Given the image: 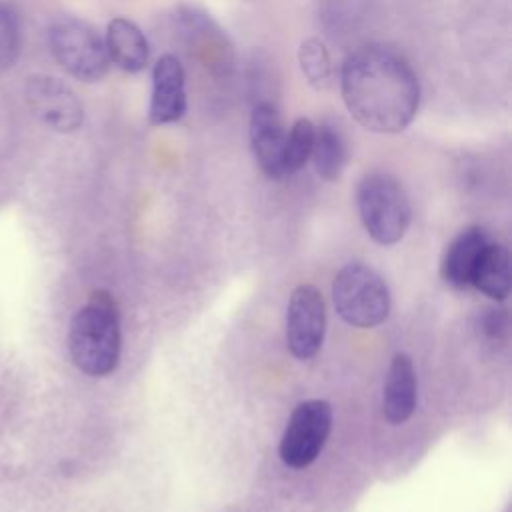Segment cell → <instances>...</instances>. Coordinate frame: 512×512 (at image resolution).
Returning a JSON list of instances; mask_svg holds the SVG:
<instances>
[{
	"mask_svg": "<svg viewBox=\"0 0 512 512\" xmlns=\"http://www.w3.org/2000/svg\"><path fill=\"white\" fill-rule=\"evenodd\" d=\"M340 94L352 118L376 134L404 132L420 106V82L410 62L392 46L376 42L346 56Z\"/></svg>",
	"mask_w": 512,
	"mask_h": 512,
	"instance_id": "1",
	"label": "cell"
},
{
	"mask_svg": "<svg viewBox=\"0 0 512 512\" xmlns=\"http://www.w3.org/2000/svg\"><path fill=\"white\" fill-rule=\"evenodd\" d=\"M72 362L88 376L110 374L120 360V312L108 290H94L70 322Z\"/></svg>",
	"mask_w": 512,
	"mask_h": 512,
	"instance_id": "2",
	"label": "cell"
},
{
	"mask_svg": "<svg viewBox=\"0 0 512 512\" xmlns=\"http://www.w3.org/2000/svg\"><path fill=\"white\" fill-rule=\"evenodd\" d=\"M356 204L374 242L390 246L402 240L410 226V200L400 180L386 172L364 174L356 186Z\"/></svg>",
	"mask_w": 512,
	"mask_h": 512,
	"instance_id": "3",
	"label": "cell"
},
{
	"mask_svg": "<svg viewBox=\"0 0 512 512\" xmlns=\"http://www.w3.org/2000/svg\"><path fill=\"white\" fill-rule=\"evenodd\" d=\"M332 300L340 318L358 328L378 326L390 312V292L384 278L362 262H350L336 274Z\"/></svg>",
	"mask_w": 512,
	"mask_h": 512,
	"instance_id": "4",
	"label": "cell"
},
{
	"mask_svg": "<svg viewBox=\"0 0 512 512\" xmlns=\"http://www.w3.org/2000/svg\"><path fill=\"white\" fill-rule=\"evenodd\" d=\"M48 42L56 62L76 80L98 82L106 76L110 60L104 38L76 16H58L48 30Z\"/></svg>",
	"mask_w": 512,
	"mask_h": 512,
	"instance_id": "5",
	"label": "cell"
},
{
	"mask_svg": "<svg viewBox=\"0 0 512 512\" xmlns=\"http://www.w3.org/2000/svg\"><path fill=\"white\" fill-rule=\"evenodd\" d=\"M178 36L190 56L216 80H228L236 70V52L226 30L202 8L182 4L174 14Z\"/></svg>",
	"mask_w": 512,
	"mask_h": 512,
	"instance_id": "6",
	"label": "cell"
},
{
	"mask_svg": "<svg viewBox=\"0 0 512 512\" xmlns=\"http://www.w3.org/2000/svg\"><path fill=\"white\" fill-rule=\"evenodd\" d=\"M332 428V408L326 400L300 402L282 432L280 458L290 468H306L322 452Z\"/></svg>",
	"mask_w": 512,
	"mask_h": 512,
	"instance_id": "7",
	"label": "cell"
},
{
	"mask_svg": "<svg viewBox=\"0 0 512 512\" xmlns=\"http://www.w3.org/2000/svg\"><path fill=\"white\" fill-rule=\"evenodd\" d=\"M326 332V304L320 290L312 284H300L292 290L286 308V344L288 350L308 360L318 354Z\"/></svg>",
	"mask_w": 512,
	"mask_h": 512,
	"instance_id": "8",
	"label": "cell"
},
{
	"mask_svg": "<svg viewBox=\"0 0 512 512\" xmlns=\"http://www.w3.org/2000/svg\"><path fill=\"white\" fill-rule=\"evenodd\" d=\"M24 98L34 116L56 132H76L84 122L80 98L66 82L54 76H30L24 86Z\"/></svg>",
	"mask_w": 512,
	"mask_h": 512,
	"instance_id": "9",
	"label": "cell"
},
{
	"mask_svg": "<svg viewBox=\"0 0 512 512\" xmlns=\"http://www.w3.org/2000/svg\"><path fill=\"white\" fill-rule=\"evenodd\" d=\"M286 126L272 100H256L250 112L248 136L256 164L268 178H284Z\"/></svg>",
	"mask_w": 512,
	"mask_h": 512,
	"instance_id": "10",
	"label": "cell"
},
{
	"mask_svg": "<svg viewBox=\"0 0 512 512\" xmlns=\"http://www.w3.org/2000/svg\"><path fill=\"white\" fill-rule=\"evenodd\" d=\"M186 108H188V100H186L184 66L174 54H164L156 60L152 68L148 122L152 126L176 124L184 118Z\"/></svg>",
	"mask_w": 512,
	"mask_h": 512,
	"instance_id": "11",
	"label": "cell"
},
{
	"mask_svg": "<svg viewBox=\"0 0 512 512\" xmlns=\"http://www.w3.org/2000/svg\"><path fill=\"white\" fill-rule=\"evenodd\" d=\"M416 402H418V378H416L412 358L404 352H396L384 382L382 412L388 422L402 424L412 416Z\"/></svg>",
	"mask_w": 512,
	"mask_h": 512,
	"instance_id": "12",
	"label": "cell"
},
{
	"mask_svg": "<svg viewBox=\"0 0 512 512\" xmlns=\"http://www.w3.org/2000/svg\"><path fill=\"white\" fill-rule=\"evenodd\" d=\"M490 242V234L480 226H470L462 230L446 248L440 274L442 280L452 288H468L472 282V274L476 264Z\"/></svg>",
	"mask_w": 512,
	"mask_h": 512,
	"instance_id": "13",
	"label": "cell"
},
{
	"mask_svg": "<svg viewBox=\"0 0 512 512\" xmlns=\"http://www.w3.org/2000/svg\"><path fill=\"white\" fill-rule=\"evenodd\" d=\"M104 46L110 64L118 66L128 74H138L146 68L150 46L144 32L136 22L124 16H116L108 22Z\"/></svg>",
	"mask_w": 512,
	"mask_h": 512,
	"instance_id": "14",
	"label": "cell"
},
{
	"mask_svg": "<svg viewBox=\"0 0 512 512\" xmlns=\"http://www.w3.org/2000/svg\"><path fill=\"white\" fill-rule=\"evenodd\" d=\"M310 160L322 180L334 182L342 176L348 162V146L342 130L334 122L324 120L314 126Z\"/></svg>",
	"mask_w": 512,
	"mask_h": 512,
	"instance_id": "15",
	"label": "cell"
},
{
	"mask_svg": "<svg viewBox=\"0 0 512 512\" xmlns=\"http://www.w3.org/2000/svg\"><path fill=\"white\" fill-rule=\"evenodd\" d=\"M476 290L486 294L492 300H506L512 286V272H510V254L508 248L496 242H488L484 248L476 270L472 274V282Z\"/></svg>",
	"mask_w": 512,
	"mask_h": 512,
	"instance_id": "16",
	"label": "cell"
},
{
	"mask_svg": "<svg viewBox=\"0 0 512 512\" xmlns=\"http://www.w3.org/2000/svg\"><path fill=\"white\" fill-rule=\"evenodd\" d=\"M298 62L306 82L322 92L332 84V60L328 48L318 38H306L298 48Z\"/></svg>",
	"mask_w": 512,
	"mask_h": 512,
	"instance_id": "17",
	"label": "cell"
},
{
	"mask_svg": "<svg viewBox=\"0 0 512 512\" xmlns=\"http://www.w3.org/2000/svg\"><path fill=\"white\" fill-rule=\"evenodd\" d=\"M314 140V124L308 118H298L286 134L284 148V176L296 174L310 160Z\"/></svg>",
	"mask_w": 512,
	"mask_h": 512,
	"instance_id": "18",
	"label": "cell"
},
{
	"mask_svg": "<svg viewBox=\"0 0 512 512\" xmlns=\"http://www.w3.org/2000/svg\"><path fill=\"white\" fill-rule=\"evenodd\" d=\"M20 50V28L16 16L0 4V70L10 68Z\"/></svg>",
	"mask_w": 512,
	"mask_h": 512,
	"instance_id": "19",
	"label": "cell"
}]
</instances>
